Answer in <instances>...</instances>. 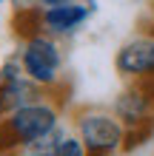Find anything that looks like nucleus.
<instances>
[{
	"label": "nucleus",
	"mask_w": 154,
	"mask_h": 156,
	"mask_svg": "<svg viewBox=\"0 0 154 156\" xmlns=\"http://www.w3.org/2000/svg\"><path fill=\"white\" fill-rule=\"evenodd\" d=\"M57 125H60V105L49 94L43 99H34L0 119V153H17L29 148L34 139L54 131Z\"/></svg>",
	"instance_id": "1"
},
{
	"label": "nucleus",
	"mask_w": 154,
	"mask_h": 156,
	"mask_svg": "<svg viewBox=\"0 0 154 156\" xmlns=\"http://www.w3.org/2000/svg\"><path fill=\"white\" fill-rule=\"evenodd\" d=\"M20 62H23V71L32 82H37L40 88H57L60 85V71H63V54H60V45L57 40L46 31H37L32 37L23 40V48H20Z\"/></svg>",
	"instance_id": "2"
},
{
	"label": "nucleus",
	"mask_w": 154,
	"mask_h": 156,
	"mask_svg": "<svg viewBox=\"0 0 154 156\" xmlns=\"http://www.w3.org/2000/svg\"><path fill=\"white\" fill-rule=\"evenodd\" d=\"M74 131L86 142L88 156H114L126 145V125L106 111H80L74 116Z\"/></svg>",
	"instance_id": "3"
},
{
	"label": "nucleus",
	"mask_w": 154,
	"mask_h": 156,
	"mask_svg": "<svg viewBox=\"0 0 154 156\" xmlns=\"http://www.w3.org/2000/svg\"><path fill=\"white\" fill-rule=\"evenodd\" d=\"M126 128L154 122V80H131L114 99L111 111Z\"/></svg>",
	"instance_id": "4"
},
{
	"label": "nucleus",
	"mask_w": 154,
	"mask_h": 156,
	"mask_svg": "<svg viewBox=\"0 0 154 156\" xmlns=\"http://www.w3.org/2000/svg\"><path fill=\"white\" fill-rule=\"evenodd\" d=\"M114 68L126 80H154V34L126 40L114 54Z\"/></svg>",
	"instance_id": "5"
},
{
	"label": "nucleus",
	"mask_w": 154,
	"mask_h": 156,
	"mask_svg": "<svg viewBox=\"0 0 154 156\" xmlns=\"http://www.w3.org/2000/svg\"><path fill=\"white\" fill-rule=\"evenodd\" d=\"M92 17V6L86 3H66V6H40L43 31L51 37H69L77 29H83L86 20Z\"/></svg>",
	"instance_id": "6"
},
{
	"label": "nucleus",
	"mask_w": 154,
	"mask_h": 156,
	"mask_svg": "<svg viewBox=\"0 0 154 156\" xmlns=\"http://www.w3.org/2000/svg\"><path fill=\"white\" fill-rule=\"evenodd\" d=\"M43 97H46V88H40L29 77L0 80V119L9 116L12 111H17V108L34 102V99H43Z\"/></svg>",
	"instance_id": "7"
},
{
	"label": "nucleus",
	"mask_w": 154,
	"mask_h": 156,
	"mask_svg": "<svg viewBox=\"0 0 154 156\" xmlns=\"http://www.w3.org/2000/svg\"><path fill=\"white\" fill-rule=\"evenodd\" d=\"M63 139H66V133L60 131V125L54 128V131H49V133H43L40 139H34L29 148H23L29 156H60V145H63Z\"/></svg>",
	"instance_id": "8"
},
{
	"label": "nucleus",
	"mask_w": 154,
	"mask_h": 156,
	"mask_svg": "<svg viewBox=\"0 0 154 156\" xmlns=\"http://www.w3.org/2000/svg\"><path fill=\"white\" fill-rule=\"evenodd\" d=\"M12 26H14V34H17V37H23V40L32 37V34H37V31H43L40 9H20V12L14 14Z\"/></svg>",
	"instance_id": "9"
},
{
	"label": "nucleus",
	"mask_w": 154,
	"mask_h": 156,
	"mask_svg": "<svg viewBox=\"0 0 154 156\" xmlns=\"http://www.w3.org/2000/svg\"><path fill=\"white\" fill-rule=\"evenodd\" d=\"M154 136V122H146V125H137V128H126V145L123 151H134L140 148L143 142H148Z\"/></svg>",
	"instance_id": "10"
},
{
	"label": "nucleus",
	"mask_w": 154,
	"mask_h": 156,
	"mask_svg": "<svg viewBox=\"0 0 154 156\" xmlns=\"http://www.w3.org/2000/svg\"><path fill=\"white\" fill-rule=\"evenodd\" d=\"M60 156H88V148H86V142L80 139V136H69L66 133V139H63L60 145Z\"/></svg>",
	"instance_id": "11"
},
{
	"label": "nucleus",
	"mask_w": 154,
	"mask_h": 156,
	"mask_svg": "<svg viewBox=\"0 0 154 156\" xmlns=\"http://www.w3.org/2000/svg\"><path fill=\"white\" fill-rule=\"evenodd\" d=\"M66 3H80V0H40V6H66Z\"/></svg>",
	"instance_id": "12"
},
{
	"label": "nucleus",
	"mask_w": 154,
	"mask_h": 156,
	"mask_svg": "<svg viewBox=\"0 0 154 156\" xmlns=\"http://www.w3.org/2000/svg\"><path fill=\"white\" fill-rule=\"evenodd\" d=\"M148 34H154V23H151V26H148Z\"/></svg>",
	"instance_id": "13"
},
{
	"label": "nucleus",
	"mask_w": 154,
	"mask_h": 156,
	"mask_svg": "<svg viewBox=\"0 0 154 156\" xmlns=\"http://www.w3.org/2000/svg\"><path fill=\"white\" fill-rule=\"evenodd\" d=\"M0 156H17V153H0Z\"/></svg>",
	"instance_id": "14"
},
{
	"label": "nucleus",
	"mask_w": 154,
	"mask_h": 156,
	"mask_svg": "<svg viewBox=\"0 0 154 156\" xmlns=\"http://www.w3.org/2000/svg\"><path fill=\"white\" fill-rule=\"evenodd\" d=\"M3 3H6V0H0V6H3Z\"/></svg>",
	"instance_id": "15"
},
{
	"label": "nucleus",
	"mask_w": 154,
	"mask_h": 156,
	"mask_svg": "<svg viewBox=\"0 0 154 156\" xmlns=\"http://www.w3.org/2000/svg\"><path fill=\"white\" fill-rule=\"evenodd\" d=\"M151 9H154V0H151Z\"/></svg>",
	"instance_id": "16"
}]
</instances>
